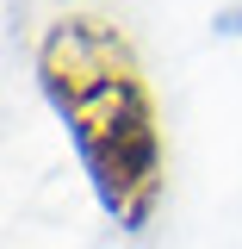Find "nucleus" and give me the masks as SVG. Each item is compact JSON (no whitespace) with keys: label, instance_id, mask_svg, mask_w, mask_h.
Wrapping results in <instances>:
<instances>
[{"label":"nucleus","instance_id":"nucleus-1","mask_svg":"<svg viewBox=\"0 0 242 249\" xmlns=\"http://www.w3.org/2000/svg\"><path fill=\"white\" fill-rule=\"evenodd\" d=\"M31 69L99 212L118 231H149L168 193V143L137 44L99 13H62L44 25Z\"/></svg>","mask_w":242,"mask_h":249},{"label":"nucleus","instance_id":"nucleus-2","mask_svg":"<svg viewBox=\"0 0 242 249\" xmlns=\"http://www.w3.org/2000/svg\"><path fill=\"white\" fill-rule=\"evenodd\" d=\"M217 31H230V37H242V6H230V13H217Z\"/></svg>","mask_w":242,"mask_h":249}]
</instances>
